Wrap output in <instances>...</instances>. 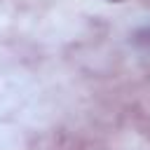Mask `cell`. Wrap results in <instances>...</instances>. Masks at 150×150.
<instances>
[]
</instances>
